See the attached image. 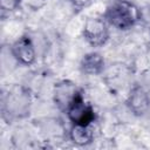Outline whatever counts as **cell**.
<instances>
[{"mask_svg":"<svg viewBox=\"0 0 150 150\" xmlns=\"http://www.w3.org/2000/svg\"><path fill=\"white\" fill-rule=\"evenodd\" d=\"M30 95L21 86H12L1 94V116L7 123L29 115Z\"/></svg>","mask_w":150,"mask_h":150,"instance_id":"6da1fadb","label":"cell"},{"mask_svg":"<svg viewBox=\"0 0 150 150\" xmlns=\"http://www.w3.org/2000/svg\"><path fill=\"white\" fill-rule=\"evenodd\" d=\"M102 18L109 26L118 30H128L141 20V12L131 1L114 0V2L105 8Z\"/></svg>","mask_w":150,"mask_h":150,"instance_id":"7a4b0ae2","label":"cell"},{"mask_svg":"<svg viewBox=\"0 0 150 150\" xmlns=\"http://www.w3.org/2000/svg\"><path fill=\"white\" fill-rule=\"evenodd\" d=\"M109 27L110 26L102 16L88 18L82 28V36L90 47H103L110 39Z\"/></svg>","mask_w":150,"mask_h":150,"instance_id":"3957f363","label":"cell"},{"mask_svg":"<svg viewBox=\"0 0 150 150\" xmlns=\"http://www.w3.org/2000/svg\"><path fill=\"white\" fill-rule=\"evenodd\" d=\"M68 120L75 125H91L96 118L93 105L86 102L83 94L79 93L66 110Z\"/></svg>","mask_w":150,"mask_h":150,"instance_id":"277c9868","label":"cell"},{"mask_svg":"<svg viewBox=\"0 0 150 150\" xmlns=\"http://www.w3.org/2000/svg\"><path fill=\"white\" fill-rule=\"evenodd\" d=\"M13 59L21 66H32L36 60L35 46L29 35H22L11 45Z\"/></svg>","mask_w":150,"mask_h":150,"instance_id":"5b68a950","label":"cell"},{"mask_svg":"<svg viewBox=\"0 0 150 150\" xmlns=\"http://www.w3.org/2000/svg\"><path fill=\"white\" fill-rule=\"evenodd\" d=\"M79 93H81V90L79 89L76 83L69 80H62L55 83L54 86V91H53L54 102L61 111L66 112L68 105L71 103V101L75 98V96Z\"/></svg>","mask_w":150,"mask_h":150,"instance_id":"8992f818","label":"cell"},{"mask_svg":"<svg viewBox=\"0 0 150 150\" xmlns=\"http://www.w3.org/2000/svg\"><path fill=\"white\" fill-rule=\"evenodd\" d=\"M125 105L135 116H143L150 109V96L142 86H134L125 100Z\"/></svg>","mask_w":150,"mask_h":150,"instance_id":"52a82bcc","label":"cell"},{"mask_svg":"<svg viewBox=\"0 0 150 150\" xmlns=\"http://www.w3.org/2000/svg\"><path fill=\"white\" fill-rule=\"evenodd\" d=\"M79 68L82 74L100 75L104 69V57L98 52H89L82 56Z\"/></svg>","mask_w":150,"mask_h":150,"instance_id":"ba28073f","label":"cell"},{"mask_svg":"<svg viewBox=\"0 0 150 150\" xmlns=\"http://www.w3.org/2000/svg\"><path fill=\"white\" fill-rule=\"evenodd\" d=\"M70 141L79 145L84 146L90 144L94 141V131L91 125H75L71 124L70 131H69Z\"/></svg>","mask_w":150,"mask_h":150,"instance_id":"9c48e42d","label":"cell"},{"mask_svg":"<svg viewBox=\"0 0 150 150\" xmlns=\"http://www.w3.org/2000/svg\"><path fill=\"white\" fill-rule=\"evenodd\" d=\"M22 0H0V9L1 14L5 15L6 13H13L21 6Z\"/></svg>","mask_w":150,"mask_h":150,"instance_id":"30bf717a","label":"cell"},{"mask_svg":"<svg viewBox=\"0 0 150 150\" xmlns=\"http://www.w3.org/2000/svg\"><path fill=\"white\" fill-rule=\"evenodd\" d=\"M70 2V5L75 8V9H83V8H87L89 6H91L93 4H95L97 0H68Z\"/></svg>","mask_w":150,"mask_h":150,"instance_id":"8fae6325","label":"cell"},{"mask_svg":"<svg viewBox=\"0 0 150 150\" xmlns=\"http://www.w3.org/2000/svg\"><path fill=\"white\" fill-rule=\"evenodd\" d=\"M123 1H131V0H123Z\"/></svg>","mask_w":150,"mask_h":150,"instance_id":"7c38bea8","label":"cell"}]
</instances>
